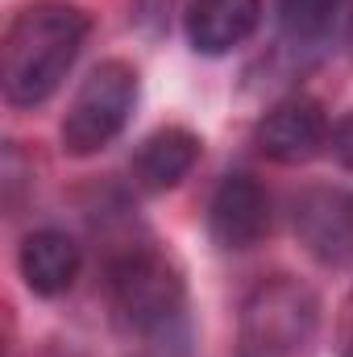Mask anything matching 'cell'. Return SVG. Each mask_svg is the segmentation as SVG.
I'll list each match as a JSON object with an SVG mask.
<instances>
[{
	"label": "cell",
	"instance_id": "11",
	"mask_svg": "<svg viewBox=\"0 0 353 357\" xmlns=\"http://www.w3.org/2000/svg\"><path fill=\"white\" fill-rule=\"evenodd\" d=\"M345 0H278V29L295 46H312L333 33Z\"/></svg>",
	"mask_w": 353,
	"mask_h": 357
},
{
	"label": "cell",
	"instance_id": "6",
	"mask_svg": "<svg viewBox=\"0 0 353 357\" xmlns=\"http://www.w3.org/2000/svg\"><path fill=\"white\" fill-rule=\"evenodd\" d=\"M208 233L220 250H254L270 233V195L254 175H225L208 204Z\"/></svg>",
	"mask_w": 353,
	"mask_h": 357
},
{
	"label": "cell",
	"instance_id": "5",
	"mask_svg": "<svg viewBox=\"0 0 353 357\" xmlns=\"http://www.w3.org/2000/svg\"><path fill=\"white\" fill-rule=\"evenodd\" d=\"M291 225L308 258L320 266H353V191L350 187H308L291 204Z\"/></svg>",
	"mask_w": 353,
	"mask_h": 357
},
{
	"label": "cell",
	"instance_id": "2",
	"mask_svg": "<svg viewBox=\"0 0 353 357\" xmlns=\"http://www.w3.org/2000/svg\"><path fill=\"white\" fill-rule=\"evenodd\" d=\"M112 307L129 333L163 354L187 349V291L179 270L154 254L137 250L112 266Z\"/></svg>",
	"mask_w": 353,
	"mask_h": 357
},
{
	"label": "cell",
	"instance_id": "12",
	"mask_svg": "<svg viewBox=\"0 0 353 357\" xmlns=\"http://www.w3.org/2000/svg\"><path fill=\"white\" fill-rule=\"evenodd\" d=\"M333 154H337L341 167H350L353 171V112L337 125V133H333Z\"/></svg>",
	"mask_w": 353,
	"mask_h": 357
},
{
	"label": "cell",
	"instance_id": "1",
	"mask_svg": "<svg viewBox=\"0 0 353 357\" xmlns=\"http://www.w3.org/2000/svg\"><path fill=\"white\" fill-rule=\"evenodd\" d=\"M88 42V13L63 0H38L13 17L0 46V88L13 108H38L63 88Z\"/></svg>",
	"mask_w": 353,
	"mask_h": 357
},
{
	"label": "cell",
	"instance_id": "10",
	"mask_svg": "<svg viewBox=\"0 0 353 357\" xmlns=\"http://www.w3.org/2000/svg\"><path fill=\"white\" fill-rule=\"evenodd\" d=\"M195 158H200V137L171 125L142 142V150L133 154V178L146 191H171L175 183L191 175Z\"/></svg>",
	"mask_w": 353,
	"mask_h": 357
},
{
	"label": "cell",
	"instance_id": "3",
	"mask_svg": "<svg viewBox=\"0 0 353 357\" xmlns=\"http://www.w3.org/2000/svg\"><path fill=\"white\" fill-rule=\"evenodd\" d=\"M320 337V299L291 274L262 278L237 324V357H312Z\"/></svg>",
	"mask_w": 353,
	"mask_h": 357
},
{
	"label": "cell",
	"instance_id": "4",
	"mask_svg": "<svg viewBox=\"0 0 353 357\" xmlns=\"http://www.w3.org/2000/svg\"><path fill=\"white\" fill-rule=\"evenodd\" d=\"M133 104H137V71L121 59H108L100 67H91L88 79L80 84L75 100L67 104V116H63V150L71 158H88L100 154L133 116Z\"/></svg>",
	"mask_w": 353,
	"mask_h": 357
},
{
	"label": "cell",
	"instance_id": "7",
	"mask_svg": "<svg viewBox=\"0 0 353 357\" xmlns=\"http://www.w3.org/2000/svg\"><path fill=\"white\" fill-rule=\"evenodd\" d=\"M254 142H258V150L270 162H283V167L312 162L329 142V116H324V108L316 100L291 96V100L274 104L262 116Z\"/></svg>",
	"mask_w": 353,
	"mask_h": 357
},
{
	"label": "cell",
	"instance_id": "13",
	"mask_svg": "<svg viewBox=\"0 0 353 357\" xmlns=\"http://www.w3.org/2000/svg\"><path fill=\"white\" fill-rule=\"evenodd\" d=\"M341 357H353V295L345 303V324H341Z\"/></svg>",
	"mask_w": 353,
	"mask_h": 357
},
{
	"label": "cell",
	"instance_id": "8",
	"mask_svg": "<svg viewBox=\"0 0 353 357\" xmlns=\"http://www.w3.org/2000/svg\"><path fill=\"white\" fill-rule=\"evenodd\" d=\"M262 21V0H187L183 29L200 54L237 50Z\"/></svg>",
	"mask_w": 353,
	"mask_h": 357
},
{
	"label": "cell",
	"instance_id": "9",
	"mask_svg": "<svg viewBox=\"0 0 353 357\" xmlns=\"http://www.w3.org/2000/svg\"><path fill=\"white\" fill-rule=\"evenodd\" d=\"M17 262H21V278H25V287L33 295L54 299V295H63V291L75 287L80 266H84V254H80V245L67 233L38 229V233H29L21 241V258Z\"/></svg>",
	"mask_w": 353,
	"mask_h": 357
}]
</instances>
